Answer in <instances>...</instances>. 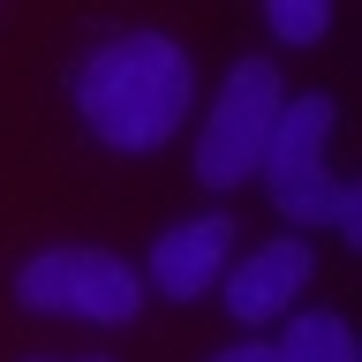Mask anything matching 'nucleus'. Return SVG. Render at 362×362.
Instances as JSON below:
<instances>
[{
  "label": "nucleus",
  "instance_id": "obj_1",
  "mask_svg": "<svg viewBox=\"0 0 362 362\" xmlns=\"http://www.w3.org/2000/svg\"><path fill=\"white\" fill-rule=\"evenodd\" d=\"M197 106V61L166 30H121L76 68V113L106 151H166Z\"/></svg>",
  "mask_w": 362,
  "mask_h": 362
},
{
  "label": "nucleus",
  "instance_id": "obj_2",
  "mask_svg": "<svg viewBox=\"0 0 362 362\" xmlns=\"http://www.w3.org/2000/svg\"><path fill=\"white\" fill-rule=\"evenodd\" d=\"M332 129H339V98L332 90L287 98V106H279V129H272V144H264L257 181H264L272 211L294 219L302 234H310V226H332V234L362 242V189L347 174H332V158H325Z\"/></svg>",
  "mask_w": 362,
  "mask_h": 362
},
{
  "label": "nucleus",
  "instance_id": "obj_3",
  "mask_svg": "<svg viewBox=\"0 0 362 362\" xmlns=\"http://www.w3.org/2000/svg\"><path fill=\"white\" fill-rule=\"evenodd\" d=\"M279 106H287L279 68H272L264 53H242V61L226 68L219 98L204 106L197 151H189V166H197V189L226 197V189L257 181V166H264V144H272V129H279Z\"/></svg>",
  "mask_w": 362,
  "mask_h": 362
},
{
  "label": "nucleus",
  "instance_id": "obj_4",
  "mask_svg": "<svg viewBox=\"0 0 362 362\" xmlns=\"http://www.w3.org/2000/svg\"><path fill=\"white\" fill-rule=\"evenodd\" d=\"M16 302L30 317H68V325H136L144 272L98 242H53L16 272Z\"/></svg>",
  "mask_w": 362,
  "mask_h": 362
},
{
  "label": "nucleus",
  "instance_id": "obj_5",
  "mask_svg": "<svg viewBox=\"0 0 362 362\" xmlns=\"http://www.w3.org/2000/svg\"><path fill=\"white\" fill-rule=\"evenodd\" d=\"M310 272H317V257H310V242H294V234L242 249V257L226 264V279H219L226 317H234V325H279V317H294Z\"/></svg>",
  "mask_w": 362,
  "mask_h": 362
},
{
  "label": "nucleus",
  "instance_id": "obj_6",
  "mask_svg": "<svg viewBox=\"0 0 362 362\" xmlns=\"http://www.w3.org/2000/svg\"><path fill=\"white\" fill-rule=\"evenodd\" d=\"M234 242H242V226L226 219V211L174 219V226L151 242V264H144V279H151L166 302H197V294H211V287L226 279V264H234Z\"/></svg>",
  "mask_w": 362,
  "mask_h": 362
},
{
  "label": "nucleus",
  "instance_id": "obj_7",
  "mask_svg": "<svg viewBox=\"0 0 362 362\" xmlns=\"http://www.w3.org/2000/svg\"><path fill=\"white\" fill-rule=\"evenodd\" d=\"M272 355L279 362H362V347H355L339 310H294L287 332L272 339Z\"/></svg>",
  "mask_w": 362,
  "mask_h": 362
},
{
  "label": "nucleus",
  "instance_id": "obj_8",
  "mask_svg": "<svg viewBox=\"0 0 362 362\" xmlns=\"http://www.w3.org/2000/svg\"><path fill=\"white\" fill-rule=\"evenodd\" d=\"M264 30L279 45H317L332 30V0H264Z\"/></svg>",
  "mask_w": 362,
  "mask_h": 362
},
{
  "label": "nucleus",
  "instance_id": "obj_9",
  "mask_svg": "<svg viewBox=\"0 0 362 362\" xmlns=\"http://www.w3.org/2000/svg\"><path fill=\"white\" fill-rule=\"evenodd\" d=\"M211 362H279V355H272V339H234V347H219Z\"/></svg>",
  "mask_w": 362,
  "mask_h": 362
},
{
  "label": "nucleus",
  "instance_id": "obj_10",
  "mask_svg": "<svg viewBox=\"0 0 362 362\" xmlns=\"http://www.w3.org/2000/svg\"><path fill=\"white\" fill-rule=\"evenodd\" d=\"M30 362H106V355H30Z\"/></svg>",
  "mask_w": 362,
  "mask_h": 362
}]
</instances>
